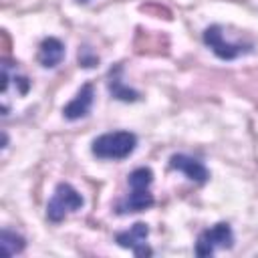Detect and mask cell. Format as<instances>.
Wrapping results in <instances>:
<instances>
[{
	"mask_svg": "<svg viewBox=\"0 0 258 258\" xmlns=\"http://www.w3.org/2000/svg\"><path fill=\"white\" fill-rule=\"evenodd\" d=\"M24 238L8 228L2 230L0 234V248H2V254L4 256H14V254H20L24 250Z\"/></svg>",
	"mask_w": 258,
	"mask_h": 258,
	"instance_id": "10",
	"label": "cell"
},
{
	"mask_svg": "<svg viewBox=\"0 0 258 258\" xmlns=\"http://www.w3.org/2000/svg\"><path fill=\"white\" fill-rule=\"evenodd\" d=\"M204 42L212 48V52L222 58V60H232L236 56H240L244 52V48L240 44H230L228 40H224V34H222V28L218 24L214 26H208L204 30Z\"/></svg>",
	"mask_w": 258,
	"mask_h": 258,
	"instance_id": "5",
	"label": "cell"
},
{
	"mask_svg": "<svg viewBox=\"0 0 258 258\" xmlns=\"http://www.w3.org/2000/svg\"><path fill=\"white\" fill-rule=\"evenodd\" d=\"M77 2H89V0H77Z\"/></svg>",
	"mask_w": 258,
	"mask_h": 258,
	"instance_id": "13",
	"label": "cell"
},
{
	"mask_svg": "<svg viewBox=\"0 0 258 258\" xmlns=\"http://www.w3.org/2000/svg\"><path fill=\"white\" fill-rule=\"evenodd\" d=\"M137 147V137L131 131H113V133H103L99 135L91 151L99 159H125L129 157Z\"/></svg>",
	"mask_w": 258,
	"mask_h": 258,
	"instance_id": "1",
	"label": "cell"
},
{
	"mask_svg": "<svg viewBox=\"0 0 258 258\" xmlns=\"http://www.w3.org/2000/svg\"><path fill=\"white\" fill-rule=\"evenodd\" d=\"M169 167L171 169H177L181 173H185L191 181H198V183H206L210 173L206 169V165L189 155H183V153H175L169 157Z\"/></svg>",
	"mask_w": 258,
	"mask_h": 258,
	"instance_id": "6",
	"label": "cell"
},
{
	"mask_svg": "<svg viewBox=\"0 0 258 258\" xmlns=\"http://www.w3.org/2000/svg\"><path fill=\"white\" fill-rule=\"evenodd\" d=\"M153 181V171L149 167H137L135 171L129 173V185H137V187H149Z\"/></svg>",
	"mask_w": 258,
	"mask_h": 258,
	"instance_id": "12",
	"label": "cell"
},
{
	"mask_svg": "<svg viewBox=\"0 0 258 258\" xmlns=\"http://www.w3.org/2000/svg\"><path fill=\"white\" fill-rule=\"evenodd\" d=\"M109 91L113 93V97L115 99H121V101H137L139 99V93L137 91H131L129 87H123V83L115 77H111V81H109Z\"/></svg>",
	"mask_w": 258,
	"mask_h": 258,
	"instance_id": "11",
	"label": "cell"
},
{
	"mask_svg": "<svg viewBox=\"0 0 258 258\" xmlns=\"http://www.w3.org/2000/svg\"><path fill=\"white\" fill-rule=\"evenodd\" d=\"M93 97H95V89L91 83L83 85L81 91L75 95V99L71 103L64 105L62 109V115L69 119V121H77L81 117H85L89 111H91V105H93Z\"/></svg>",
	"mask_w": 258,
	"mask_h": 258,
	"instance_id": "7",
	"label": "cell"
},
{
	"mask_svg": "<svg viewBox=\"0 0 258 258\" xmlns=\"http://www.w3.org/2000/svg\"><path fill=\"white\" fill-rule=\"evenodd\" d=\"M81 208H83V196L71 183H58L46 206V218L50 222H60L71 212H77Z\"/></svg>",
	"mask_w": 258,
	"mask_h": 258,
	"instance_id": "2",
	"label": "cell"
},
{
	"mask_svg": "<svg viewBox=\"0 0 258 258\" xmlns=\"http://www.w3.org/2000/svg\"><path fill=\"white\" fill-rule=\"evenodd\" d=\"M232 244H234L232 228H230L226 222H220V224H216L214 228L204 230V232L198 236L196 254H198L200 258H208V256H212L218 248H232Z\"/></svg>",
	"mask_w": 258,
	"mask_h": 258,
	"instance_id": "3",
	"label": "cell"
},
{
	"mask_svg": "<svg viewBox=\"0 0 258 258\" xmlns=\"http://www.w3.org/2000/svg\"><path fill=\"white\" fill-rule=\"evenodd\" d=\"M153 206V196L149 191V187H131V194L127 196V200L123 204H119V214H129V212H143L147 208Z\"/></svg>",
	"mask_w": 258,
	"mask_h": 258,
	"instance_id": "9",
	"label": "cell"
},
{
	"mask_svg": "<svg viewBox=\"0 0 258 258\" xmlns=\"http://www.w3.org/2000/svg\"><path fill=\"white\" fill-rule=\"evenodd\" d=\"M62 56H64V44L58 40V38H54V36H48V38H44L42 42H40V46H38V62L44 67V69H52V67H56L60 60H62Z\"/></svg>",
	"mask_w": 258,
	"mask_h": 258,
	"instance_id": "8",
	"label": "cell"
},
{
	"mask_svg": "<svg viewBox=\"0 0 258 258\" xmlns=\"http://www.w3.org/2000/svg\"><path fill=\"white\" fill-rule=\"evenodd\" d=\"M147 236H149L147 224L135 222L129 230L119 232V234L115 236V240H117V244H119L121 248H129L135 256H149V254H151V248H149L147 242H145Z\"/></svg>",
	"mask_w": 258,
	"mask_h": 258,
	"instance_id": "4",
	"label": "cell"
}]
</instances>
